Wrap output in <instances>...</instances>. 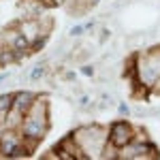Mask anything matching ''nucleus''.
<instances>
[{"instance_id":"nucleus-5","label":"nucleus","mask_w":160,"mask_h":160,"mask_svg":"<svg viewBox=\"0 0 160 160\" xmlns=\"http://www.w3.org/2000/svg\"><path fill=\"white\" fill-rule=\"evenodd\" d=\"M160 158V149L149 139H132L128 145L120 148V160H152Z\"/></svg>"},{"instance_id":"nucleus-18","label":"nucleus","mask_w":160,"mask_h":160,"mask_svg":"<svg viewBox=\"0 0 160 160\" xmlns=\"http://www.w3.org/2000/svg\"><path fill=\"white\" fill-rule=\"evenodd\" d=\"M9 77H11V73H0V83H4Z\"/></svg>"},{"instance_id":"nucleus-19","label":"nucleus","mask_w":160,"mask_h":160,"mask_svg":"<svg viewBox=\"0 0 160 160\" xmlns=\"http://www.w3.org/2000/svg\"><path fill=\"white\" fill-rule=\"evenodd\" d=\"M2 128H4V126H2V122H0V132H2Z\"/></svg>"},{"instance_id":"nucleus-14","label":"nucleus","mask_w":160,"mask_h":160,"mask_svg":"<svg viewBox=\"0 0 160 160\" xmlns=\"http://www.w3.org/2000/svg\"><path fill=\"white\" fill-rule=\"evenodd\" d=\"M77 107H79L81 111H88V109L94 107V102H92V98H90L88 94H83V96H79V100H77Z\"/></svg>"},{"instance_id":"nucleus-6","label":"nucleus","mask_w":160,"mask_h":160,"mask_svg":"<svg viewBox=\"0 0 160 160\" xmlns=\"http://www.w3.org/2000/svg\"><path fill=\"white\" fill-rule=\"evenodd\" d=\"M135 128L132 124L128 122V120H115V122L109 124V143L111 145H115V148H124V145H128L132 139H135Z\"/></svg>"},{"instance_id":"nucleus-9","label":"nucleus","mask_w":160,"mask_h":160,"mask_svg":"<svg viewBox=\"0 0 160 160\" xmlns=\"http://www.w3.org/2000/svg\"><path fill=\"white\" fill-rule=\"evenodd\" d=\"M38 94L30 92V90H19V92H15V94H13V109L22 111V113L26 115V111L32 107V102H34Z\"/></svg>"},{"instance_id":"nucleus-8","label":"nucleus","mask_w":160,"mask_h":160,"mask_svg":"<svg viewBox=\"0 0 160 160\" xmlns=\"http://www.w3.org/2000/svg\"><path fill=\"white\" fill-rule=\"evenodd\" d=\"M96 4V0H64L62 9L68 13L71 17H83L90 13V9Z\"/></svg>"},{"instance_id":"nucleus-20","label":"nucleus","mask_w":160,"mask_h":160,"mask_svg":"<svg viewBox=\"0 0 160 160\" xmlns=\"http://www.w3.org/2000/svg\"><path fill=\"white\" fill-rule=\"evenodd\" d=\"M58 2H60V4H62V2H64V0H58Z\"/></svg>"},{"instance_id":"nucleus-7","label":"nucleus","mask_w":160,"mask_h":160,"mask_svg":"<svg viewBox=\"0 0 160 160\" xmlns=\"http://www.w3.org/2000/svg\"><path fill=\"white\" fill-rule=\"evenodd\" d=\"M53 152L58 154V160H83V152L77 145L73 135H66L64 139H60L56 143Z\"/></svg>"},{"instance_id":"nucleus-13","label":"nucleus","mask_w":160,"mask_h":160,"mask_svg":"<svg viewBox=\"0 0 160 160\" xmlns=\"http://www.w3.org/2000/svg\"><path fill=\"white\" fill-rule=\"evenodd\" d=\"M86 34V24H75L71 26V30H68V37L71 38H79Z\"/></svg>"},{"instance_id":"nucleus-11","label":"nucleus","mask_w":160,"mask_h":160,"mask_svg":"<svg viewBox=\"0 0 160 160\" xmlns=\"http://www.w3.org/2000/svg\"><path fill=\"white\" fill-rule=\"evenodd\" d=\"M47 73H49V68H47V64L45 62H38V64H34L32 68H30V81L32 83H38V81H43L45 77H47Z\"/></svg>"},{"instance_id":"nucleus-2","label":"nucleus","mask_w":160,"mask_h":160,"mask_svg":"<svg viewBox=\"0 0 160 160\" xmlns=\"http://www.w3.org/2000/svg\"><path fill=\"white\" fill-rule=\"evenodd\" d=\"M71 135L75 137L77 145L83 152V158L86 160H96L100 158L105 145L109 143V128H105L102 124H81L77 126Z\"/></svg>"},{"instance_id":"nucleus-16","label":"nucleus","mask_w":160,"mask_h":160,"mask_svg":"<svg viewBox=\"0 0 160 160\" xmlns=\"http://www.w3.org/2000/svg\"><path fill=\"white\" fill-rule=\"evenodd\" d=\"M94 66L92 64H81V75H86V77H94Z\"/></svg>"},{"instance_id":"nucleus-10","label":"nucleus","mask_w":160,"mask_h":160,"mask_svg":"<svg viewBox=\"0 0 160 160\" xmlns=\"http://www.w3.org/2000/svg\"><path fill=\"white\" fill-rule=\"evenodd\" d=\"M22 56L15 49H11L9 45H2L0 47V66H9V64H15Z\"/></svg>"},{"instance_id":"nucleus-17","label":"nucleus","mask_w":160,"mask_h":160,"mask_svg":"<svg viewBox=\"0 0 160 160\" xmlns=\"http://www.w3.org/2000/svg\"><path fill=\"white\" fill-rule=\"evenodd\" d=\"M149 94H154V96H160V79L152 86V90H149Z\"/></svg>"},{"instance_id":"nucleus-1","label":"nucleus","mask_w":160,"mask_h":160,"mask_svg":"<svg viewBox=\"0 0 160 160\" xmlns=\"http://www.w3.org/2000/svg\"><path fill=\"white\" fill-rule=\"evenodd\" d=\"M49 100L45 96L38 94L32 107L26 111L24 122H22V137H24V143L32 149V154L37 152V145L45 139V135L49 132Z\"/></svg>"},{"instance_id":"nucleus-4","label":"nucleus","mask_w":160,"mask_h":160,"mask_svg":"<svg viewBox=\"0 0 160 160\" xmlns=\"http://www.w3.org/2000/svg\"><path fill=\"white\" fill-rule=\"evenodd\" d=\"M0 156H4V158H28V156H32V149L24 143L22 130L2 128V132H0Z\"/></svg>"},{"instance_id":"nucleus-3","label":"nucleus","mask_w":160,"mask_h":160,"mask_svg":"<svg viewBox=\"0 0 160 160\" xmlns=\"http://www.w3.org/2000/svg\"><path fill=\"white\" fill-rule=\"evenodd\" d=\"M158 79H160V45H156L148 51H137L135 79H130L132 88L141 86L145 90H152V86Z\"/></svg>"},{"instance_id":"nucleus-12","label":"nucleus","mask_w":160,"mask_h":160,"mask_svg":"<svg viewBox=\"0 0 160 160\" xmlns=\"http://www.w3.org/2000/svg\"><path fill=\"white\" fill-rule=\"evenodd\" d=\"M13 109V94H0V122H4L7 113Z\"/></svg>"},{"instance_id":"nucleus-15","label":"nucleus","mask_w":160,"mask_h":160,"mask_svg":"<svg viewBox=\"0 0 160 160\" xmlns=\"http://www.w3.org/2000/svg\"><path fill=\"white\" fill-rule=\"evenodd\" d=\"M118 113H120V118H126V115H130V107H128V102H126V100L118 102Z\"/></svg>"}]
</instances>
